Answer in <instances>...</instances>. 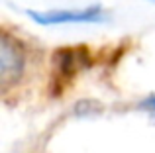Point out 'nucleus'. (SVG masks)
Wrapping results in <instances>:
<instances>
[{"mask_svg":"<svg viewBox=\"0 0 155 153\" xmlns=\"http://www.w3.org/2000/svg\"><path fill=\"white\" fill-rule=\"evenodd\" d=\"M28 16L39 26H73V24H102L106 22V12L100 4L77 10H28Z\"/></svg>","mask_w":155,"mask_h":153,"instance_id":"nucleus-1","label":"nucleus"},{"mask_svg":"<svg viewBox=\"0 0 155 153\" xmlns=\"http://www.w3.org/2000/svg\"><path fill=\"white\" fill-rule=\"evenodd\" d=\"M24 71V51L18 41L4 34L0 37V79L4 84H12Z\"/></svg>","mask_w":155,"mask_h":153,"instance_id":"nucleus-2","label":"nucleus"},{"mask_svg":"<svg viewBox=\"0 0 155 153\" xmlns=\"http://www.w3.org/2000/svg\"><path fill=\"white\" fill-rule=\"evenodd\" d=\"M87 63H88V53L83 47L81 49L79 47H75V49L65 47V49H57L55 53V67L61 76L75 75L81 69V65H87Z\"/></svg>","mask_w":155,"mask_h":153,"instance_id":"nucleus-3","label":"nucleus"},{"mask_svg":"<svg viewBox=\"0 0 155 153\" xmlns=\"http://www.w3.org/2000/svg\"><path fill=\"white\" fill-rule=\"evenodd\" d=\"M141 108H145V110H149V112H155V94L147 96V98L141 102Z\"/></svg>","mask_w":155,"mask_h":153,"instance_id":"nucleus-4","label":"nucleus"},{"mask_svg":"<svg viewBox=\"0 0 155 153\" xmlns=\"http://www.w3.org/2000/svg\"><path fill=\"white\" fill-rule=\"evenodd\" d=\"M151 2H155V0H151Z\"/></svg>","mask_w":155,"mask_h":153,"instance_id":"nucleus-5","label":"nucleus"}]
</instances>
